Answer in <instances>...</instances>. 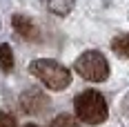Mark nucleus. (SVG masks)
<instances>
[{
	"label": "nucleus",
	"mask_w": 129,
	"mask_h": 127,
	"mask_svg": "<svg viewBox=\"0 0 129 127\" xmlns=\"http://www.w3.org/2000/svg\"><path fill=\"white\" fill-rule=\"evenodd\" d=\"M29 71L34 76L42 80V85H47L53 91H60V89L69 87L71 83V74L64 65L56 63V60H49V58H38L29 65Z\"/></svg>",
	"instance_id": "2"
},
{
	"label": "nucleus",
	"mask_w": 129,
	"mask_h": 127,
	"mask_svg": "<svg viewBox=\"0 0 129 127\" xmlns=\"http://www.w3.org/2000/svg\"><path fill=\"white\" fill-rule=\"evenodd\" d=\"M74 109H76V116L87 125H100L107 120V114H109L105 98L93 89L78 94L74 100Z\"/></svg>",
	"instance_id": "1"
},
{
	"label": "nucleus",
	"mask_w": 129,
	"mask_h": 127,
	"mask_svg": "<svg viewBox=\"0 0 129 127\" xmlns=\"http://www.w3.org/2000/svg\"><path fill=\"white\" fill-rule=\"evenodd\" d=\"M76 71L85 80L91 83H103L109 76V63L100 51H85L82 56H78L76 60Z\"/></svg>",
	"instance_id": "3"
},
{
	"label": "nucleus",
	"mask_w": 129,
	"mask_h": 127,
	"mask_svg": "<svg viewBox=\"0 0 129 127\" xmlns=\"http://www.w3.org/2000/svg\"><path fill=\"white\" fill-rule=\"evenodd\" d=\"M51 127H82V125H80V120H76L74 116H69V114H58L56 118H53Z\"/></svg>",
	"instance_id": "8"
},
{
	"label": "nucleus",
	"mask_w": 129,
	"mask_h": 127,
	"mask_svg": "<svg viewBox=\"0 0 129 127\" xmlns=\"http://www.w3.org/2000/svg\"><path fill=\"white\" fill-rule=\"evenodd\" d=\"M13 29H16L22 38H27V40H36L38 38L36 25H34L29 18H25V16H13Z\"/></svg>",
	"instance_id": "5"
},
{
	"label": "nucleus",
	"mask_w": 129,
	"mask_h": 127,
	"mask_svg": "<svg viewBox=\"0 0 129 127\" xmlns=\"http://www.w3.org/2000/svg\"><path fill=\"white\" fill-rule=\"evenodd\" d=\"M20 105H22L25 112L36 114V112H40V109L47 107V100H45V96L40 94L38 89H29V91H25V94L20 96Z\"/></svg>",
	"instance_id": "4"
},
{
	"label": "nucleus",
	"mask_w": 129,
	"mask_h": 127,
	"mask_svg": "<svg viewBox=\"0 0 129 127\" xmlns=\"http://www.w3.org/2000/svg\"><path fill=\"white\" fill-rule=\"evenodd\" d=\"M0 127H18V125H16V118L11 114L0 112Z\"/></svg>",
	"instance_id": "10"
},
{
	"label": "nucleus",
	"mask_w": 129,
	"mask_h": 127,
	"mask_svg": "<svg viewBox=\"0 0 129 127\" xmlns=\"http://www.w3.org/2000/svg\"><path fill=\"white\" fill-rule=\"evenodd\" d=\"M0 69L5 74H9L13 69V54L9 45H0Z\"/></svg>",
	"instance_id": "7"
},
{
	"label": "nucleus",
	"mask_w": 129,
	"mask_h": 127,
	"mask_svg": "<svg viewBox=\"0 0 129 127\" xmlns=\"http://www.w3.org/2000/svg\"><path fill=\"white\" fill-rule=\"evenodd\" d=\"M25 127H38V125H34V123H29V125H25Z\"/></svg>",
	"instance_id": "11"
},
{
	"label": "nucleus",
	"mask_w": 129,
	"mask_h": 127,
	"mask_svg": "<svg viewBox=\"0 0 129 127\" xmlns=\"http://www.w3.org/2000/svg\"><path fill=\"white\" fill-rule=\"evenodd\" d=\"M42 5L51 13H56V16H67V13L74 9L76 0H42Z\"/></svg>",
	"instance_id": "6"
},
{
	"label": "nucleus",
	"mask_w": 129,
	"mask_h": 127,
	"mask_svg": "<svg viewBox=\"0 0 129 127\" xmlns=\"http://www.w3.org/2000/svg\"><path fill=\"white\" fill-rule=\"evenodd\" d=\"M111 47H114V51H116L118 56H125V58H129V36H122V38H116Z\"/></svg>",
	"instance_id": "9"
}]
</instances>
